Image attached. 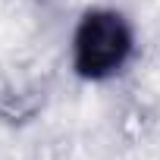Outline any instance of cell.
<instances>
[{
	"mask_svg": "<svg viewBox=\"0 0 160 160\" xmlns=\"http://www.w3.org/2000/svg\"><path fill=\"white\" fill-rule=\"evenodd\" d=\"M132 57V28L113 10H91L82 16L72 41V66L82 78L101 82Z\"/></svg>",
	"mask_w": 160,
	"mask_h": 160,
	"instance_id": "obj_1",
	"label": "cell"
}]
</instances>
